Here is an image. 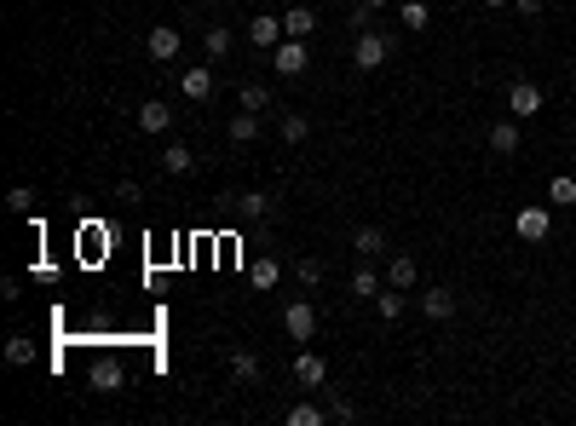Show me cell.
Masks as SVG:
<instances>
[{
  "label": "cell",
  "mask_w": 576,
  "mask_h": 426,
  "mask_svg": "<svg viewBox=\"0 0 576 426\" xmlns=\"http://www.w3.org/2000/svg\"><path fill=\"white\" fill-rule=\"evenodd\" d=\"M386 52H392V41H386L381 29H357V35H352V64L364 70V75H369V70H381V64H386Z\"/></svg>",
  "instance_id": "obj_1"
},
{
  "label": "cell",
  "mask_w": 576,
  "mask_h": 426,
  "mask_svg": "<svg viewBox=\"0 0 576 426\" xmlns=\"http://www.w3.org/2000/svg\"><path fill=\"white\" fill-rule=\"evenodd\" d=\"M145 52L156 58V64H174V58L184 52V35H179L174 24H156V29H150V41H145Z\"/></svg>",
  "instance_id": "obj_2"
},
{
  "label": "cell",
  "mask_w": 576,
  "mask_h": 426,
  "mask_svg": "<svg viewBox=\"0 0 576 426\" xmlns=\"http://www.w3.org/2000/svg\"><path fill=\"white\" fill-rule=\"evenodd\" d=\"M513 231H519V242H548V236H553V213L548 208H519Z\"/></svg>",
  "instance_id": "obj_3"
},
{
  "label": "cell",
  "mask_w": 576,
  "mask_h": 426,
  "mask_svg": "<svg viewBox=\"0 0 576 426\" xmlns=\"http://www.w3.org/2000/svg\"><path fill=\"white\" fill-rule=\"evenodd\" d=\"M507 109H513V121L542 116V87H536V81H513V87H507Z\"/></svg>",
  "instance_id": "obj_4"
},
{
  "label": "cell",
  "mask_w": 576,
  "mask_h": 426,
  "mask_svg": "<svg viewBox=\"0 0 576 426\" xmlns=\"http://www.w3.org/2000/svg\"><path fill=\"white\" fill-rule=\"evenodd\" d=\"M87 386L99 392V398H110V392L127 386V369H121L116 357H99V363H92V374H87Z\"/></svg>",
  "instance_id": "obj_5"
},
{
  "label": "cell",
  "mask_w": 576,
  "mask_h": 426,
  "mask_svg": "<svg viewBox=\"0 0 576 426\" xmlns=\"http://www.w3.org/2000/svg\"><path fill=\"white\" fill-rule=\"evenodd\" d=\"M283 328H288V340H311L317 335V306H311V299H294L283 311Z\"/></svg>",
  "instance_id": "obj_6"
},
{
  "label": "cell",
  "mask_w": 576,
  "mask_h": 426,
  "mask_svg": "<svg viewBox=\"0 0 576 426\" xmlns=\"http://www.w3.org/2000/svg\"><path fill=\"white\" fill-rule=\"evenodd\" d=\"M248 41H254L260 52H277V46L288 41V29H283V18H248Z\"/></svg>",
  "instance_id": "obj_7"
},
{
  "label": "cell",
  "mask_w": 576,
  "mask_h": 426,
  "mask_svg": "<svg viewBox=\"0 0 576 426\" xmlns=\"http://www.w3.org/2000/svg\"><path fill=\"white\" fill-rule=\"evenodd\" d=\"M231 208H237L248 225H260V219L277 213V196H266V191H242V196H231Z\"/></svg>",
  "instance_id": "obj_8"
},
{
  "label": "cell",
  "mask_w": 576,
  "mask_h": 426,
  "mask_svg": "<svg viewBox=\"0 0 576 426\" xmlns=\"http://www.w3.org/2000/svg\"><path fill=\"white\" fill-rule=\"evenodd\" d=\"M271 70H277V75H288V81H294V75L306 70V41H294V35H288V41L271 52Z\"/></svg>",
  "instance_id": "obj_9"
},
{
  "label": "cell",
  "mask_w": 576,
  "mask_h": 426,
  "mask_svg": "<svg viewBox=\"0 0 576 426\" xmlns=\"http://www.w3.org/2000/svg\"><path fill=\"white\" fill-rule=\"evenodd\" d=\"M294 381L311 386V392H323V381H329V363H323L317 352H300V357H294Z\"/></svg>",
  "instance_id": "obj_10"
},
{
  "label": "cell",
  "mask_w": 576,
  "mask_h": 426,
  "mask_svg": "<svg viewBox=\"0 0 576 426\" xmlns=\"http://www.w3.org/2000/svg\"><path fill=\"white\" fill-rule=\"evenodd\" d=\"M138 128H145V133H167V128H174V104L145 99V104H138Z\"/></svg>",
  "instance_id": "obj_11"
},
{
  "label": "cell",
  "mask_w": 576,
  "mask_h": 426,
  "mask_svg": "<svg viewBox=\"0 0 576 426\" xmlns=\"http://www.w3.org/2000/svg\"><path fill=\"white\" fill-rule=\"evenodd\" d=\"M231 374H237L242 386H260V381H266V369H260V357L248 352V346H237V352H231Z\"/></svg>",
  "instance_id": "obj_12"
},
{
  "label": "cell",
  "mask_w": 576,
  "mask_h": 426,
  "mask_svg": "<svg viewBox=\"0 0 576 426\" xmlns=\"http://www.w3.org/2000/svg\"><path fill=\"white\" fill-rule=\"evenodd\" d=\"M490 150L496 156H519V121H490Z\"/></svg>",
  "instance_id": "obj_13"
},
{
  "label": "cell",
  "mask_w": 576,
  "mask_h": 426,
  "mask_svg": "<svg viewBox=\"0 0 576 426\" xmlns=\"http://www.w3.org/2000/svg\"><path fill=\"white\" fill-rule=\"evenodd\" d=\"M421 311H427L432 323L456 317V294H449V289H427V294H421Z\"/></svg>",
  "instance_id": "obj_14"
},
{
  "label": "cell",
  "mask_w": 576,
  "mask_h": 426,
  "mask_svg": "<svg viewBox=\"0 0 576 426\" xmlns=\"http://www.w3.org/2000/svg\"><path fill=\"white\" fill-rule=\"evenodd\" d=\"M191 167H196V156H191V150H184L179 138H174V145L162 150V173H167V179H184V173H191Z\"/></svg>",
  "instance_id": "obj_15"
},
{
  "label": "cell",
  "mask_w": 576,
  "mask_h": 426,
  "mask_svg": "<svg viewBox=\"0 0 576 426\" xmlns=\"http://www.w3.org/2000/svg\"><path fill=\"white\" fill-rule=\"evenodd\" d=\"M260 138V109H237L231 116V145H254Z\"/></svg>",
  "instance_id": "obj_16"
},
{
  "label": "cell",
  "mask_w": 576,
  "mask_h": 426,
  "mask_svg": "<svg viewBox=\"0 0 576 426\" xmlns=\"http://www.w3.org/2000/svg\"><path fill=\"white\" fill-rule=\"evenodd\" d=\"M415 277H421V265H415L410 254H398L392 265H386V282H392V289H403V294L415 289Z\"/></svg>",
  "instance_id": "obj_17"
},
{
  "label": "cell",
  "mask_w": 576,
  "mask_h": 426,
  "mask_svg": "<svg viewBox=\"0 0 576 426\" xmlns=\"http://www.w3.org/2000/svg\"><path fill=\"white\" fill-rule=\"evenodd\" d=\"M179 87H184V99H196V104H202V99H208V92H213V70H208V64L184 70V81H179Z\"/></svg>",
  "instance_id": "obj_18"
},
{
  "label": "cell",
  "mask_w": 576,
  "mask_h": 426,
  "mask_svg": "<svg viewBox=\"0 0 576 426\" xmlns=\"http://www.w3.org/2000/svg\"><path fill=\"white\" fill-rule=\"evenodd\" d=\"M283 29L294 41H311V29H317V18H311V6H288L283 12Z\"/></svg>",
  "instance_id": "obj_19"
},
{
  "label": "cell",
  "mask_w": 576,
  "mask_h": 426,
  "mask_svg": "<svg viewBox=\"0 0 576 426\" xmlns=\"http://www.w3.org/2000/svg\"><path fill=\"white\" fill-rule=\"evenodd\" d=\"M352 248H357V254H364V260H375L381 248H386V236H381L375 225H357V231H352Z\"/></svg>",
  "instance_id": "obj_20"
},
{
  "label": "cell",
  "mask_w": 576,
  "mask_h": 426,
  "mask_svg": "<svg viewBox=\"0 0 576 426\" xmlns=\"http://www.w3.org/2000/svg\"><path fill=\"white\" fill-rule=\"evenodd\" d=\"M248 277H254V289H277V282H283V265H277V260L266 254V260H254V265H248Z\"/></svg>",
  "instance_id": "obj_21"
},
{
  "label": "cell",
  "mask_w": 576,
  "mask_h": 426,
  "mask_svg": "<svg viewBox=\"0 0 576 426\" xmlns=\"http://www.w3.org/2000/svg\"><path fill=\"white\" fill-rule=\"evenodd\" d=\"M6 363H12V369H29V363H35V340H29V335H12V340H6Z\"/></svg>",
  "instance_id": "obj_22"
},
{
  "label": "cell",
  "mask_w": 576,
  "mask_h": 426,
  "mask_svg": "<svg viewBox=\"0 0 576 426\" xmlns=\"http://www.w3.org/2000/svg\"><path fill=\"white\" fill-rule=\"evenodd\" d=\"M277 133H283V145H300V138L311 133V121L300 116V109H288V116H283V121H277Z\"/></svg>",
  "instance_id": "obj_23"
},
{
  "label": "cell",
  "mask_w": 576,
  "mask_h": 426,
  "mask_svg": "<svg viewBox=\"0 0 576 426\" xmlns=\"http://www.w3.org/2000/svg\"><path fill=\"white\" fill-rule=\"evenodd\" d=\"M202 46H208V58H213V64H225V52H231V29H225V24H213L208 35H202Z\"/></svg>",
  "instance_id": "obj_24"
},
{
  "label": "cell",
  "mask_w": 576,
  "mask_h": 426,
  "mask_svg": "<svg viewBox=\"0 0 576 426\" xmlns=\"http://www.w3.org/2000/svg\"><path fill=\"white\" fill-rule=\"evenodd\" d=\"M6 208L18 213V219H29V213H35V191H29V185H12V191H6Z\"/></svg>",
  "instance_id": "obj_25"
},
{
  "label": "cell",
  "mask_w": 576,
  "mask_h": 426,
  "mask_svg": "<svg viewBox=\"0 0 576 426\" xmlns=\"http://www.w3.org/2000/svg\"><path fill=\"white\" fill-rule=\"evenodd\" d=\"M329 421V409H317V403H294L288 409V426H323Z\"/></svg>",
  "instance_id": "obj_26"
},
{
  "label": "cell",
  "mask_w": 576,
  "mask_h": 426,
  "mask_svg": "<svg viewBox=\"0 0 576 426\" xmlns=\"http://www.w3.org/2000/svg\"><path fill=\"white\" fill-rule=\"evenodd\" d=\"M237 99H242V109H260V116H266V109H271V92L260 87V81H248V87L237 92Z\"/></svg>",
  "instance_id": "obj_27"
},
{
  "label": "cell",
  "mask_w": 576,
  "mask_h": 426,
  "mask_svg": "<svg viewBox=\"0 0 576 426\" xmlns=\"http://www.w3.org/2000/svg\"><path fill=\"white\" fill-rule=\"evenodd\" d=\"M352 294H357V299H369V294H381V277H375V271H369V265H357V271H352Z\"/></svg>",
  "instance_id": "obj_28"
},
{
  "label": "cell",
  "mask_w": 576,
  "mask_h": 426,
  "mask_svg": "<svg viewBox=\"0 0 576 426\" xmlns=\"http://www.w3.org/2000/svg\"><path fill=\"white\" fill-rule=\"evenodd\" d=\"M323 409H329V421H357V409L340 398V392H329V386H323Z\"/></svg>",
  "instance_id": "obj_29"
},
{
  "label": "cell",
  "mask_w": 576,
  "mask_h": 426,
  "mask_svg": "<svg viewBox=\"0 0 576 426\" xmlns=\"http://www.w3.org/2000/svg\"><path fill=\"white\" fill-rule=\"evenodd\" d=\"M375 311H381L386 323H398V317H403V289H392V294H375Z\"/></svg>",
  "instance_id": "obj_30"
},
{
  "label": "cell",
  "mask_w": 576,
  "mask_h": 426,
  "mask_svg": "<svg viewBox=\"0 0 576 426\" xmlns=\"http://www.w3.org/2000/svg\"><path fill=\"white\" fill-rule=\"evenodd\" d=\"M427 24H432L427 0H403V29H427Z\"/></svg>",
  "instance_id": "obj_31"
},
{
  "label": "cell",
  "mask_w": 576,
  "mask_h": 426,
  "mask_svg": "<svg viewBox=\"0 0 576 426\" xmlns=\"http://www.w3.org/2000/svg\"><path fill=\"white\" fill-rule=\"evenodd\" d=\"M294 277H300L306 289H317V282H323V265H317V260H300V265H294Z\"/></svg>",
  "instance_id": "obj_32"
},
{
  "label": "cell",
  "mask_w": 576,
  "mask_h": 426,
  "mask_svg": "<svg viewBox=\"0 0 576 426\" xmlns=\"http://www.w3.org/2000/svg\"><path fill=\"white\" fill-rule=\"evenodd\" d=\"M553 202H559V208H565V202H576V179H565V173H559V179H553V191H548Z\"/></svg>",
  "instance_id": "obj_33"
},
{
  "label": "cell",
  "mask_w": 576,
  "mask_h": 426,
  "mask_svg": "<svg viewBox=\"0 0 576 426\" xmlns=\"http://www.w3.org/2000/svg\"><path fill=\"white\" fill-rule=\"evenodd\" d=\"M138 196H145V191H138V179H121L116 185V202H138Z\"/></svg>",
  "instance_id": "obj_34"
},
{
  "label": "cell",
  "mask_w": 576,
  "mask_h": 426,
  "mask_svg": "<svg viewBox=\"0 0 576 426\" xmlns=\"http://www.w3.org/2000/svg\"><path fill=\"white\" fill-rule=\"evenodd\" d=\"M513 12H519V18H536V12H542V0H513Z\"/></svg>",
  "instance_id": "obj_35"
},
{
  "label": "cell",
  "mask_w": 576,
  "mask_h": 426,
  "mask_svg": "<svg viewBox=\"0 0 576 426\" xmlns=\"http://www.w3.org/2000/svg\"><path fill=\"white\" fill-rule=\"evenodd\" d=\"M357 6H364V12H381V6H386V0H357Z\"/></svg>",
  "instance_id": "obj_36"
},
{
  "label": "cell",
  "mask_w": 576,
  "mask_h": 426,
  "mask_svg": "<svg viewBox=\"0 0 576 426\" xmlns=\"http://www.w3.org/2000/svg\"><path fill=\"white\" fill-rule=\"evenodd\" d=\"M485 6H496V12H502V6H513V0H485Z\"/></svg>",
  "instance_id": "obj_37"
}]
</instances>
